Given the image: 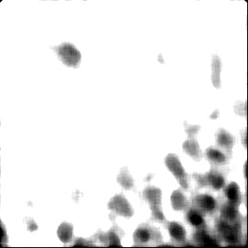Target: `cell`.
Here are the masks:
<instances>
[{
    "instance_id": "cell-1",
    "label": "cell",
    "mask_w": 248,
    "mask_h": 248,
    "mask_svg": "<svg viewBox=\"0 0 248 248\" xmlns=\"http://www.w3.org/2000/svg\"><path fill=\"white\" fill-rule=\"evenodd\" d=\"M142 197L150 205L151 211V219L157 222L166 221V217L162 210L161 189L155 186H149L143 191Z\"/></svg>"
},
{
    "instance_id": "cell-2",
    "label": "cell",
    "mask_w": 248,
    "mask_h": 248,
    "mask_svg": "<svg viewBox=\"0 0 248 248\" xmlns=\"http://www.w3.org/2000/svg\"><path fill=\"white\" fill-rule=\"evenodd\" d=\"M193 178L197 182L198 188H202L210 186L215 190H219L225 186V178L220 172L215 169H212L204 174L194 173Z\"/></svg>"
},
{
    "instance_id": "cell-3",
    "label": "cell",
    "mask_w": 248,
    "mask_h": 248,
    "mask_svg": "<svg viewBox=\"0 0 248 248\" xmlns=\"http://www.w3.org/2000/svg\"><path fill=\"white\" fill-rule=\"evenodd\" d=\"M217 229L219 235L227 244L235 245L240 241L241 228L239 222L229 223L221 219L217 222Z\"/></svg>"
},
{
    "instance_id": "cell-4",
    "label": "cell",
    "mask_w": 248,
    "mask_h": 248,
    "mask_svg": "<svg viewBox=\"0 0 248 248\" xmlns=\"http://www.w3.org/2000/svg\"><path fill=\"white\" fill-rule=\"evenodd\" d=\"M136 246H146L149 243H160L162 235L157 228H152L148 224H142L135 230L133 235Z\"/></svg>"
},
{
    "instance_id": "cell-5",
    "label": "cell",
    "mask_w": 248,
    "mask_h": 248,
    "mask_svg": "<svg viewBox=\"0 0 248 248\" xmlns=\"http://www.w3.org/2000/svg\"><path fill=\"white\" fill-rule=\"evenodd\" d=\"M165 164L167 166L169 170L173 173L176 177L180 186L184 189H188V174L185 171L179 157L175 154H170L165 158Z\"/></svg>"
},
{
    "instance_id": "cell-6",
    "label": "cell",
    "mask_w": 248,
    "mask_h": 248,
    "mask_svg": "<svg viewBox=\"0 0 248 248\" xmlns=\"http://www.w3.org/2000/svg\"><path fill=\"white\" fill-rule=\"evenodd\" d=\"M108 207L116 215L122 216L126 218L134 215L133 208L123 194H117L112 197L108 204Z\"/></svg>"
},
{
    "instance_id": "cell-7",
    "label": "cell",
    "mask_w": 248,
    "mask_h": 248,
    "mask_svg": "<svg viewBox=\"0 0 248 248\" xmlns=\"http://www.w3.org/2000/svg\"><path fill=\"white\" fill-rule=\"evenodd\" d=\"M193 204L202 213L213 214L217 208V202L214 197L208 194H201L193 199Z\"/></svg>"
},
{
    "instance_id": "cell-8",
    "label": "cell",
    "mask_w": 248,
    "mask_h": 248,
    "mask_svg": "<svg viewBox=\"0 0 248 248\" xmlns=\"http://www.w3.org/2000/svg\"><path fill=\"white\" fill-rule=\"evenodd\" d=\"M216 139L217 145L224 150L228 156H232L233 146L235 144V138L233 137V135L226 130L219 128L216 133Z\"/></svg>"
},
{
    "instance_id": "cell-9",
    "label": "cell",
    "mask_w": 248,
    "mask_h": 248,
    "mask_svg": "<svg viewBox=\"0 0 248 248\" xmlns=\"http://www.w3.org/2000/svg\"><path fill=\"white\" fill-rule=\"evenodd\" d=\"M193 240L196 244L202 247H217L219 245L215 238L208 233L204 227L198 228L193 234Z\"/></svg>"
},
{
    "instance_id": "cell-10",
    "label": "cell",
    "mask_w": 248,
    "mask_h": 248,
    "mask_svg": "<svg viewBox=\"0 0 248 248\" xmlns=\"http://www.w3.org/2000/svg\"><path fill=\"white\" fill-rule=\"evenodd\" d=\"M61 54L64 62L69 65L75 66L80 60V53L73 45L65 44L61 48Z\"/></svg>"
},
{
    "instance_id": "cell-11",
    "label": "cell",
    "mask_w": 248,
    "mask_h": 248,
    "mask_svg": "<svg viewBox=\"0 0 248 248\" xmlns=\"http://www.w3.org/2000/svg\"><path fill=\"white\" fill-rule=\"evenodd\" d=\"M182 148L183 151L196 162H200L202 159L203 153L195 138H188V140L183 142Z\"/></svg>"
},
{
    "instance_id": "cell-12",
    "label": "cell",
    "mask_w": 248,
    "mask_h": 248,
    "mask_svg": "<svg viewBox=\"0 0 248 248\" xmlns=\"http://www.w3.org/2000/svg\"><path fill=\"white\" fill-rule=\"evenodd\" d=\"M121 232H123L122 231L120 230L117 226H115L108 232L100 234V239L102 243L110 248L111 247L120 248L121 244H120V235Z\"/></svg>"
},
{
    "instance_id": "cell-13",
    "label": "cell",
    "mask_w": 248,
    "mask_h": 248,
    "mask_svg": "<svg viewBox=\"0 0 248 248\" xmlns=\"http://www.w3.org/2000/svg\"><path fill=\"white\" fill-rule=\"evenodd\" d=\"M205 157L208 162L214 166H224L228 163V156L218 149L213 147H208L207 149Z\"/></svg>"
},
{
    "instance_id": "cell-14",
    "label": "cell",
    "mask_w": 248,
    "mask_h": 248,
    "mask_svg": "<svg viewBox=\"0 0 248 248\" xmlns=\"http://www.w3.org/2000/svg\"><path fill=\"white\" fill-rule=\"evenodd\" d=\"M222 219L229 223H238L240 219L238 206L231 204L229 202L224 204L220 209Z\"/></svg>"
},
{
    "instance_id": "cell-15",
    "label": "cell",
    "mask_w": 248,
    "mask_h": 248,
    "mask_svg": "<svg viewBox=\"0 0 248 248\" xmlns=\"http://www.w3.org/2000/svg\"><path fill=\"white\" fill-rule=\"evenodd\" d=\"M224 194L231 204L239 206L242 201L241 193L237 183L232 182L224 188Z\"/></svg>"
},
{
    "instance_id": "cell-16",
    "label": "cell",
    "mask_w": 248,
    "mask_h": 248,
    "mask_svg": "<svg viewBox=\"0 0 248 248\" xmlns=\"http://www.w3.org/2000/svg\"><path fill=\"white\" fill-rule=\"evenodd\" d=\"M169 233L170 237L179 244L184 243L186 239V232L185 228L177 222H169L167 224Z\"/></svg>"
},
{
    "instance_id": "cell-17",
    "label": "cell",
    "mask_w": 248,
    "mask_h": 248,
    "mask_svg": "<svg viewBox=\"0 0 248 248\" xmlns=\"http://www.w3.org/2000/svg\"><path fill=\"white\" fill-rule=\"evenodd\" d=\"M212 82L213 86L219 89L221 86V80H220V73H221V60L220 58L217 55L213 54V59H212Z\"/></svg>"
},
{
    "instance_id": "cell-18",
    "label": "cell",
    "mask_w": 248,
    "mask_h": 248,
    "mask_svg": "<svg viewBox=\"0 0 248 248\" xmlns=\"http://www.w3.org/2000/svg\"><path fill=\"white\" fill-rule=\"evenodd\" d=\"M171 204L175 211L186 210L188 208V202L181 190L173 191L170 197Z\"/></svg>"
},
{
    "instance_id": "cell-19",
    "label": "cell",
    "mask_w": 248,
    "mask_h": 248,
    "mask_svg": "<svg viewBox=\"0 0 248 248\" xmlns=\"http://www.w3.org/2000/svg\"><path fill=\"white\" fill-rule=\"evenodd\" d=\"M116 180H117L118 183L126 190L132 189L134 186H135V184H134V179L131 177L130 173H129L127 167H123L120 170V173L118 174L117 179Z\"/></svg>"
},
{
    "instance_id": "cell-20",
    "label": "cell",
    "mask_w": 248,
    "mask_h": 248,
    "mask_svg": "<svg viewBox=\"0 0 248 248\" xmlns=\"http://www.w3.org/2000/svg\"><path fill=\"white\" fill-rule=\"evenodd\" d=\"M186 219L188 224L196 227V228H202L204 227V219L202 213L197 209H190L186 214Z\"/></svg>"
},
{
    "instance_id": "cell-21",
    "label": "cell",
    "mask_w": 248,
    "mask_h": 248,
    "mask_svg": "<svg viewBox=\"0 0 248 248\" xmlns=\"http://www.w3.org/2000/svg\"><path fill=\"white\" fill-rule=\"evenodd\" d=\"M58 235L61 240L64 243H68L73 236V226L72 224H63L58 230Z\"/></svg>"
},
{
    "instance_id": "cell-22",
    "label": "cell",
    "mask_w": 248,
    "mask_h": 248,
    "mask_svg": "<svg viewBox=\"0 0 248 248\" xmlns=\"http://www.w3.org/2000/svg\"><path fill=\"white\" fill-rule=\"evenodd\" d=\"M184 127L188 138H195L196 135L199 132L201 129L199 125H191L187 122H184Z\"/></svg>"
},
{
    "instance_id": "cell-23",
    "label": "cell",
    "mask_w": 248,
    "mask_h": 248,
    "mask_svg": "<svg viewBox=\"0 0 248 248\" xmlns=\"http://www.w3.org/2000/svg\"><path fill=\"white\" fill-rule=\"evenodd\" d=\"M235 112L240 116H247V102L246 101H238L235 104Z\"/></svg>"
},
{
    "instance_id": "cell-24",
    "label": "cell",
    "mask_w": 248,
    "mask_h": 248,
    "mask_svg": "<svg viewBox=\"0 0 248 248\" xmlns=\"http://www.w3.org/2000/svg\"><path fill=\"white\" fill-rule=\"evenodd\" d=\"M219 112L218 110H216L215 111H213V113L212 114V115H210L211 119H213V120H214V119H217V118H218V116H219Z\"/></svg>"
},
{
    "instance_id": "cell-25",
    "label": "cell",
    "mask_w": 248,
    "mask_h": 248,
    "mask_svg": "<svg viewBox=\"0 0 248 248\" xmlns=\"http://www.w3.org/2000/svg\"><path fill=\"white\" fill-rule=\"evenodd\" d=\"M160 58V62H162V63H163V59H162V55L160 54L159 56H158V59Z\"/></svg>"
},
{
    "instance_id": "cell-26",
    "label": "cell",
    "mask_w": 248,
    "mask_h": 248,
    "mask_svg": "<svg viewBox=\"0 0 248 248\" xmlns=\"http://www.w3.org/2000/svg\"><path fill=\"white\" fill-rule=\"evenodd\" d=\"M151 177H152V175L151 174H150V175L147 177V178H146V181H149V180H151Z\"/></svg>"
}]
</instances>
